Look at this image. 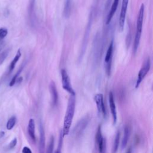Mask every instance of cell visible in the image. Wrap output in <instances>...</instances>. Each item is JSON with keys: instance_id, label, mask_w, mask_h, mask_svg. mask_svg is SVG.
I'll return each instance as SVG.
<instances>
[{"instance_id": "cell-14", "label": "cell", "mask_w": 153, "mask_h": 153, "mask_svg": "<svg viewBox=\"0 0 153 153\" xmlns=\"http://www.w3.org/2000/svg\"><path fill=\"white\" fill-rule=\"evenodd\" d=\"M118 3H119V0H114L113 3L111 6V10H110V11L108 13V17H107L106 24H109L111 22L115 13L116 12V10L117 9V7L118 5Z\"/></svg>"}, {"instance_id": "cell-23", "label": "cell", "mask_w": 153, "mask_h": 153, "mask_svg": "<svg viewBox=\"0 0 153 153\" xmlns=\"http://www.w3.org/2000/svg\"><path fill=\"white\" fill-rule=\"evenodd\" d=\"M8 30L5 27L0 28V39H3L7 35Z\"/></svg>"}, {"instance_id": "cell-10", "label": "cell", "mask_w": 153, "mask_h": 153, "mask_svg": "<svg viewBox=\"0 0 153 153\" xmlns=\"http://www.w3.org/2000/svg\"><path fill=\"white\" fill-rule=\"evenodd\" d=\"M49 89H50V93L51 95V105L53 107H55L57 106L58 103L59 96H58V92L56 88V86L54 81H51L50 82L49 85Z\"/></svg>"}, {"instance_id": "cell-15", "label": "cell", "mask_w": 153, "mask_h": 153, "mask_svg": "<svg viewBox=\"0 0 153 153\" xmlns=\"http://www.w3.org/2000/svg\"><path fill=\"white\" fill-rule=\"evenodd\" d=\"M130 129L128 125H126L124 127V135L121 142V148L124 149L127 145L128 139L130 137Z\"/></svg>"}, {"instance_id": "cell-2", "label": "cell", "mask_w": 153, "mask_h": 153, "mask_svg": "<svg viewBox=\"0 0 153 153\" xmlns=\"http://www.w3.org/2000/svg\"><path fill=\"white\" fill-rule=\"evenodd\" d=\"M144 11H145V5L143 4H142L140 7L137 17V22H136V35L133 42V53H135L138 48L141 34H142V26H143V16H144Z\"/></svg>"}, {"instance_id": "cell-17", "label": "cell", "mask_w": 153, "mask_h": 153, "mask_svg": "<svg viewBox=\"0 0 153 153\" xmlns=\"http://www.w3.org/2000/svg\"><path fill=\"white\" fill-rule=\"evenodd\" d=\"M120 133L118 131L115 134L114 143L112 145V153H116L118 149L119 143H120Z\"/></svg>"}, {"instance_id": "cell-22", "label": "cell", "mask_w": 153, "mask_h": 153, "mask_svg": "<svg viewBox=\"0 0 153 153\" xmlns=\"http://www.w3.org/2000/svg\"><path fill=\"white\" fill-rule=\"evenodd\" d=\"M8 53H9V50L7 49V50H4V51L0 54V65H2V64L4 62L5 59H6L7 57L8 56Z\"/></svg>"}, {"instance_id": "cell-28", "label": "cell", "mask_w": 153, "mask_h": 153, "mask_svg": "<svg viewBox=\"0 0 153 153\" xmlns=\"http://www.w3.org/2000/svg\"><path fill=\"white\" fill-rule=\"evenodd\" d=\"M126 153H131V148H129L127 149Z\"/></svg>"}, {"instance_id": "cell-11", "label": "cell", "mask_w": 153, "mask_h": 153, "mask_svg": "<svg viewBox=\"0 0 153 153\" xmlns=\"http://www.w3.org/2000/svg\"><path fill=\"white\" fill-rule=\"evenodd\" d=\"M45 130L42 124H39V153H45Z\"/></svg>"}, {"instance_id": "cell-18", "label": "cell", "mask_w": 153, "mask_h": 153, "mask_svg": "<svg viewBox=\"0 0 153 153\" xmlns=\"http://www.w3.org/2000/svg\"><path fill=\"white\" fill-rule=\"evenodd\" d=\"M71 11V0H65L63 14L65 17H68Z\"/></svg>"}, {"instance_id": "cell-19", "label": "cell", "mask_w": 153, "mask_h": 153, "mask_svg": "<svg viewBox=\"0 0 153 153\" xmlns=\"http://www.w3.org/2000/svg\"><path fill=\"white\" fill-rule=\"evenodd\" d=\"M23 67H24V65H23L19 69V70L17 71V72L16 73V74L13 76V77L12 78V79H11V81H10V83H9V85H10V87L13 86V85L16 84V79H17V78L19 77V75H20V73L22 72V70H23Z\"/></svg>"}, {"instance_id": "cell-12", "label": "cell", "mask_w": 153, "mask_h": 153, "mask_svg": "<svg viewBox=\"0 0 153 153\" xmlns=\"http://www.w3.org/2000/svg\"><path fill=\"white\" fill-rule=\"evenodd\" d=\"M109 105L111 110V112L112 117L113 120V124H115L117 121V109L116 106L114 101V95L112 92H109Z\"/></svg>"}, {"instance_id": "cell-26", "label": "cell", "mask_w": 153, "mask_h": 153, "mask_svg": "<svg viewBox=\"0 0 153 153\" xmlns=\"http://www.w3.org/2000/svg\"><path fill=\"white\" fill-rule=\"evenodd\" d=\"M62 134L61 133L60 134V142H59V147L58 149L55 151L54 153H61V145H62Z\"/></svg>"}, {"instance_id": "cell-8", "label": "cell", "mask_w": 153, "mask_h": 153, "mask_svg": "<svg viewBox=\"0 0 153 153\" xmlns=\"http://www.w3.org/2000/svg\"><path fill=\"white\" fill-rule=\"evenodd\" d=\"M128 3V0H123L122 1L121 8V11H120V14L119 17V29L121 31H122L124 28Z\"/></svg>"}, {"instance_id": "cell-3", "label": "cell", "mask_w": 153, "mask_h": 153, "mask_svg": "<svg viewBox=\"0 0 153 153\" xmlns=\"http://www.w3.org/2000/svg\"><path fill=\"white\" fill-rule=\"evenodd\" d=\"M90 121V117L89 115H85L80 119L75 124L72 131L73 136L76 138L79 137L86 129Z\"/></svg>"}, {"instance_id": "cell-24", "label": "cell", "mask_w": 153, "mask_h": 153, "mask_svg": "<svg viewBox=\"0 0 153 153\" xmlns=\"http://www.w3.org/2000/svg\"><path fill=\"white\" fill-rule=\"evenodd\" d=\"M17 139L16 138H14L13 140H12L11 141V142L9 143L8 146V148L9 149H13L14 148L16 145H17Z\"/></svg>"}, {"instance_id": "cell-4", "label": "cell", "mask_w": 153, "mask_h": 153, "mask_svg": "<svg viewBox=\"0 0 153 153\" xmlns=\"http://www.w3.org/2000/svg\"><path fill=\"white\" fill-rule=\"evenodd\" d=\"M150 66H151L150 59H149V57H147L146 60L144 61L142 65V66L138 73L136 82V86H135L136 88H137L139 86L140 82L142 81V80L143 79V78H145V76L146 75L147 73L149 71Z\"/></svg>"}, {"instance_id": "cell-1", "label": "cell", "mask_w": 153, "mask_h": 153, "mask_svg": "<svg viewBox=\"0 0 153 153\" xmlns=\"http://www.w3.org/2000/svg\"><path fill=\"white\" fill-rule=\"evenodd\" d=\"M75 95H71L68 100L66 111L63 120V127L62 131L63 136L68 135L70 131V128L75 114Z\"/></svg>"}, {"instance_id": "cell-21", "label": "cell", "mask_w": 153, "mask_h": 153, "mask_svg": "<svg viewBox=\"0 0 153 153\" xmlns=\"http://www.w3.org/2000/svg\"><path fill=\"white\" fill-rule=\"evenodd\" d=\"M54 137L52 136L50 138V140L46 151V153H53V148H54Z\"/></svg>"}, {"instance_id": "cell-20", "label": "cell", "mask_w": 153, "mask_h": 153, "mask_svg": "<svg viewBox=\"0 0 153 153\" xmlns=\"http://www.w3.org/2000/svg\"><path fill=\"white\" fill-rule=\"evenodd\" d=\"M16 123V117L15 116H12L7 121L6 127L8 130H11L15 126Z\"/></svg>"}, {"instance_id": "cell-5", "label": "cell", "mask_w": 153, "mask_h": 153, "mask_svg": "<svg viewBox=\"0 0 153 153\" xmlns=\"http://www.w3.org/2000/svg\"><path fill=\"white\" fill-rule=\"evenodd\" d=\"M61 78H62V87L64 90L70 93L71 95H75V92L72 88V87L71 84V81L69 76L65 71V69H63L61 71Z\"/></svg>"}, {"instance_id": "cell-25", "label": "cell", "mask_w": 153, "mask_h": 153, "mask_svg": "<svg viewBox=\"0 0 153 153\" xmlns=\"http://www.w3.org/2000/svg\"><path fill=\"white\" fill-rule=\"evenodd\" d=\"M22 153H32L31 149L27 146H24L22 151Z\"/></svg>"}, {"instance_id": "cell-13", "label": "cell", "mask_w": 153, "mask_h": 153, "mask_svg": "<svg viewBox=\"0 0 153 153\" xmlns=\"http://www.w3.org/2000/svg\"><path fill=\"white\" fill-rule=\"evenodd\" d=\"M27 133L32 140L33 142H36V136H35V121L33 119L30 118L29 121L28 125H27Z\"/></svg>"}, {"instance_id": "cell-9", "label": "cell", "mask_w": 153, "mask_h": 153, "mask_svg": "<svg viewBox=\"0 0 153 153\" xmlns=\"http://www.w3.org/2000/svg\"><path fill=\"white\" fill-rule=\"evenodd\" d=\"M113 53V41H111L109 47L108 48L105 57V64L106 69V72L109 75L111 74V62L112 57Z\"/></svg>"}, {"instance_id": "cell-16", "label": "cell", "mask_w": 153, "mask_h": 153, "mask_svg": "<svg viewBox=\"0 0 153 153\" xmlns=\"http://www.w3.org/2000/svg\"><path fill=\"white\" fill-rule=\"evenodd\" d=\"M21 55H22V53H21L20 50L19 49L17 50L14 57L13 58V59L12 60V61L11 62V63L10 64V66H9V68H8V74H10L13 71L17 62L19 61V59L20 58Z\"/></svg>"}, {"instance_id": "cell-6", "label": "cell", "mask_w": 153, "mask_h": 153, "mask_svg": "<svg viewBox=\"0 0 153 153\" xmlns=\"http://www.w3.org/2000/svg\"><path fill=\"white\" fill-rule=\"evenodd\" d=\"M94 100L96 104V106L99 114H101L103 117H105L106 111L103 102V94L100 93L96 94L94 97Z\"/></svg>"}, {"instance_id": "cell-7", "label": "cell", "mask_w": 153, "mask_h": 153, "mask_svg": "<svg viewBox=\"0 0 153 153\" xmlns=\"http://www.w3.org/2000/svg\"><path fill=\"white\" fill-rule=\"evenodd\" d=\"M96 143L97 144V147H98V150L99 153H103L105 149V146H106V143H105L106 142L102 134L101 126H99L97 128L96 134Z\"/></svg>"}, {"instance_id": "cell-27", "label": "cell", "mask_w": 153, "mask_h": 153, "mask_svg": "<svg viewBox=\"0 0 153 153\" xmlns=\"http://www.w3.org/2000/svg\"><path fill=\"white\" fill-rule=\"evenodd\" d=\"M5 134V132L4 131H0V138H2Z\"/></svg>"}]
</instances>
